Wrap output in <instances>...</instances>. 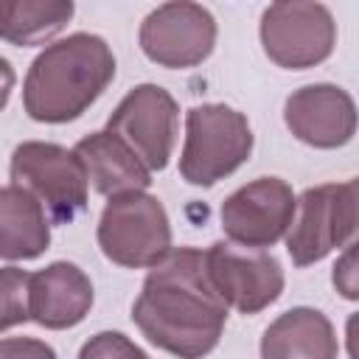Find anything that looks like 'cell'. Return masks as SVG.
<instances>
[{"label":"cell","instance_id":"obj_1","mask_svg":"<svg viewBox=\"0 0 359 359\" xmlns=\"http://www.w3.org/2000/svg\"><path fill=\"white\" fill-rule=\"evenodd\" d=\"M227 311L230 306L210 278L208 252L177 247L149 269L132 303V323L160 351L202 359L219 345Z\"/></svg>","mask_w":359,"mask_h":359},{"label":"cell","instance_id":"obj_2","mask_svg":"<svg viewBox=\"0 0 359 359\" xmlns=\"http://www.w3.org/2000/svg\"><path fill=\"white\" fill-rule=\"evenodd\" d=\"M115 79V56L98 34H70L45 45L28 65L22 109L39 123L81 118Z\"/></svg>","mask_w":359,"mask_h":359},{"label":"cell","instance_id":"obj_3","mask_svg":"<svg viewBox=\"0 0 359 359\" xmlns=\"http://www.w3.org/2000/svg\"><path fill=\"white\" fill-rule=\"evenodd\" d=\"M252 143L244 112L227 104H196L185 112L180 177L188 185L210 188L250 160Z\"/></svg>","mask_w":359,"mask_h":359},{"label":"cell","instance_id":"obj_4","mask_svg":"<svg viewBox=\"0 0 359 359\" xmlns=\"http://www.w3.org/2000/svg\"><path fill=\"white\" fill-rule=\"evenodd\" d=\"M359 238V177L325 182L297 196V213L286 233V252L294 266H309Z\"/></svg>","mask_w":359,"mask_h":359},{"label":"cell","instance_id":"obj_5","mask_svg":"<svg viewBox=\"0 0 359 359\" xmlns=\"http://www.w3.org/2000/svg\"><path fill=\"white\" fill-rule=\"evenodd\" d=\"M95 238L104 258L126 269H151L174 250L168 213L146 191L112 196L101 210Z\"/></svg>","mask_w":359,"mask_h":359},{"label":"cell","instance_id":"obj_6","mask_svg":"<svg viewBox=\"0 0 359 359\" xmlns=\"http://www.w3.org/2000/svg\"><path fill=\"white\" fill-rule=\"evenodd\" d=\"M11 185L31 191L53 224H70L87 208L90 177L73 149L45 140H22L11 151Z\"/></svg>","mask_w":359,"mask_h":359},{"label":"cell","instance_id":"obj_7","mask_svg":"<svg viewBox=\"0 0 359 359\" xmlns=\"http://www.w3.org/2000/svg\"><path fill=\"white\" fill-rule=\"evenodd\" d=\"M261 48L283 70H309L323 65L337 45V22L323 3H272L258 25Z\"/></svg>","mask_w":359,"mask_h":359},{"label":"cell","instance_id":"obj_8","mask_svg":"<svg viewBox=\"0 0 359 359\" xmlns=\"http://www.w3.org/2000/svg\"><path fill=\"white\" fill-rule=\"evenodd\" d=\"M216 34V20L205 6L177 0L157 6L143 17L137 42L149 62L168 70H188L213 53Z\"/></svg>","mask_w":359,"mask_h":359},{"label":"cell","instance_id":"obj_9","mask_svg":"<svg viewBox=\"0 0 359 359\" xmlns=\"http://www.w3.org/2000/svg\"><path fill=\"white\" fill-rule=\"evenodd\" d=\"M294 213L297 196L280 177H258L236 188L219 208L227 241L252 250H266L286 238Z\"/></svg>","mask_w":359,"mask_h":359},{"label":"cell","instance_id":"obj_10","mask_svg":"<svg viewBox=\"0 0 359 359\" xmlns=\"http://www.w3.org/2000/svg\"><path fill=\"white\" fill-rule=\"evenodd\" d=\"M177 126L180 107L174 95L165 87L149 81L132 87L107 121V129L115 132L151 174L168 165L177 143Z\"/></svg>","mask_w":359,"mask_h":359},{"label":"cell","instance_id":"obj_11","mask_svg":"<svg viewBox=\"0 0 359 359\" xmlns=\"http://www.w3.org/2000/svg\"><path fill=\"white\" fill-rule=\"evenodd\" d=\"M205 252L219 294L238 314H258L283 294V266L272 252L233 241H216Z\"/></svg>","mask_w":359,"mask_h":359},{"label":"cell","instance_id":"obj_12","mask_svg":"<svg viewBox=\"0 0 359 359\" xmlns=\"http://www.w3.org/2000/svg\"><path fill=\"white\" fill-rule=\"evenodd\" d=\"M286 129L306 146L339 149L359 129V109L348 90L320 81L294 90L283 104Z\"/></svg>","mask_w":359,"mask_h":359},{"label":"cell","instance_id":"obj_13","mask_svg":"<svg viewBox=\"0 0 359 359\" xmlns=\"http://www.w3.org/2000/svg\"><path fill=\"white\" fill-rule=\"evenodd\" d=\"M95 292L87 272L70 261H53L45 269L31 272L28 317L48 331H65L79 325L93 309Z\"/></svg>","mask_w":359,"mask_h":359},{"label":"cell","instance_id":"obj_14","mask_svg":"<svg viewBox=\"0 0 359 359\" xmlns=\"http://www.w3.org/2000/svg\"><path fill=\"white\" fill-rule=\"evenodd\" d=\"M73 151L81 157L90 185L107 199L146 191L151 185V171L146 163L109 129L90 132L73 146Z\"/></svg>","mask_w":359,"mask_h":359},{"label":"cell","instance_id":"obj_15","mask_svg":"<svg viewBox=\"0 0 359 359\" xmlns=\"http://www.w3.org/2000/svg\"><path fill=\"white\" fill-rule=\"evenodd\" d=\"M337 353L331 320L311 306L278 314L261 337V359H337Z\"/></svg>","mask_w":359,"mask_h":359},{"label":"cell","instance_id":"obj_16","mask_svg":"<svg viewBox=\"0 0 359 359\" xmlns=\"http://www.w3.org/2000/svg\"><path fill=\"white\" fill-rule=\"evenodd\" d=\"M50 244V216L45 205L20 185L0 191V255L3 261L39 258Z\"/></svg>","mask_w":359,"mask_h":359},{"label":"cell","instance_id":"obj_17","mask_svg":"<svg viewBox=\"0 0 359 359\" xmlns=\"http://www.w3.org/2000/svg\"><path fill=\"white\" fill-rule=\"evenodd\" d=\"M70 0H11L3 3L0 36L17 48H34L53 39L73 17Z\"/></svg>","mask_w":359,"mask_h":359},{"label":"cell","instance_id":"obj_18","mask_svg":"<svg viewBox=\"0 0 359 359\" xmlns=\"http://www.w3.org/2000/svg\"><path fill=\"white\" fill-rule=\"evenodd\" d=\"M28 286H31V272L17 269L11 264L3 266L0 272V289H3V331L28 323Z\"/></svg>","mask_w":359,"mask_h":359},{"label":"cell","instance_id":"obj_19","mask_svg":"<svg viewBox=\"0 0 359 359\" xmlns=\"http://www.w3.org/2000/svg\"><path fill=\"white\" fill-rule=\"evenodd\" d=\"M79 359H149V353L121 331H98L81 345Z\"/></svg>","mask_w":359,"mask_h":359},{"label":"cell","instance_id":"obj_20","mask_svg":"<svg viewBox=\"0 0 359 359\" xmlns=\"http://www.w3.org/2000/svg\"><path fill=\"white\" fill-rule=\"evenodd\" d=\"M331 283L339 297L345 300H359V238L342 250L331 269Z\"/></svg>","mask_w":359,"mask_h":359},{"label":"cell","instance_id":"obj_21","mask_svg":"<svg viewBox=\"0 0 359 359\" xmlns=\"http://www.w3.org/2000/svg\"><path fill=\"white\" fill-rule=\"evenodd\" d=\"M0 359H59L56 351L34 337H3Z\"/></svg>","mask_w":359,"mask_h":359},{"label":"cell","instance_id":"obj_22","mask_svg":"<svg viewBox=\"0 0 359 359\" xmlns=\"http://www.w3.org/2000/svg\"><path fill=\"white\" fill-rule=\"evenodd\" d=\"M345 348L351 359H359V311L345 320Z\"/></svg>","mask_w":359,"mask_h":359}]
</instances>
